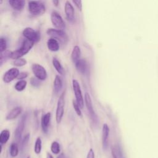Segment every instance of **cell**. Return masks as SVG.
<instances>
[{"label": "cell", "instance_id": "6da1fadb", "mask_svg": "<svg viewBox=\"0 0 158 158\" xmlns=\"http://www.w3.org/2000/svg\"><path fill=\"white\" fill-rule=\"evenodd\" d=\"M34 43H35L31 41H30L27 39L25 40L23 42L20 48L11 52L10 58L13 59H17L20 58L21 57L25 55L30 51V49L33 48Z\"/></svg>", "mask_w": 158, "mask_h": 158}, {"label": "cell", "instance_id": "7a4b0ae2", "mask_svg": "<svg viewBox=\"0 0 158 158\" xmlns=\"http://www.w3.org/2000/svg\"><path fill=\"white\" fill-rule=\"evenodd\" d=\"M85 103L86 106L87 110L88 111V113L89 114L90 118L91 120L92 123L94 125H98L99 123V120L97 114L94 112L93 107L92 101L91 99V97L89 94L88 93H86L85 94Z\"/></svg>", "mask_w": 158, "mask_h": 158}, {"label": "cell", "instance_id": "3957f363", "mask_svg": "<svg viewBox=\"0 0 158 158\" xmlns=\"http://www.w3.org/2000/svg\"><path fill=\"white\" fill-rule=\"evenodd\" d=\"M28 10L33 15H41L45 12L46 7L40 1H31L28 2Z\"/></svg>", "mask_w": 158, "mask_h": 158}, {"label": "cell", "instance_id": "277c9868", "mask_svg": "<svg viewBox=\"0 0 158 158\" xmlns=\"http://www.w3.org/2000/svg\"><path fill=\"white\" fill-rule=\"evenodd\" d=\"M46 33L51 38H54L62 43H66L68 40L67 35L63 30L49 28L47 30Z\"/></svg>", "mask_w": 158, "mask_h": 158}, {"label": "cell", "instance_id": "5b68a950", "mask_svg": "<svg viewBox=\"0 0 158 158\" xmlns=\"http://www.w3.org/2000/svg\"><path fill=\"white\" fill-rule=\"evenodd\" d=\"M65 93H63L59 98L56 112V120L57 123H59L64 116V106H65V99H64Z\"/></svg>", "mask_w": 158, "mask_h": 158}, {"label": "cell", "instance_id": "8992f818", "mask_svg": "<svg viewBox=\"0 0 158 158\" xmlns=\"http://www.w3.org/2000/svg\"><path fill=\"white\" fill-rule=\"evenodd\" d=\"M72 87L75 93L76 101L78 104L79 106L81 107V109H82L84 106V100L80 84L77 80L73 79L72 80Z\"/></svg>", "mask_w": 158, "mask_h": 158}, {"label": "cell", "instance_id": "52a82bcc", "mask_svg": "<svg viewBox=\"0 0 158 158\" xmlns=\"http://www.w3.org/2000/svg\"><path fill=\"white\" fill-rule=\"evenodd\" d=\"M51 20L53 26L58 30H64L65 24L60 15L56 11H52L51 14Z\"/></svg>", "mask_w": 158, "mask_h": 158}, {"label": "cell", "instance_id": "ba28073f", "mask_svg": "<svg viewBox=\"0 0 158 158\" xmlns=\"http://www.w3.org/2000/svg\"><path fill=\"white\" fill-rule=\"evenodd\" d=\"M31 70L35 76L40 80L43 81L46 79L48 76L46 70L40 64H33L31 65Z\"/></svg>", "mask_w": 158, "mask_h": 158}, {"label": "cell", "instance_id": "9c48e42d", "mask_svg": "<svg viewBox=\"0 0 158 158\" xmlns=\"http://www.w3.org/2000/svg\"><path fill=\"white\" fill-rule=\"evenodd\" d=\"M22 34L23 36L26 38V39L30 41H31L34 43L38 42L40 40V34L36 31H35V30H33L32 28H30V27L25 28L23 30Z\"/></svg>", "mask_w": 158, "mask_h": 158}, {"label": "cell", "instance_id": "30bf717a", "mask_svg": "<svg viewBox=\"0 0 158 158\" xmlns=\"http://www.w3.org/2000/svg\"><path fill=\"white\" fill-rule=\"evenodd\" d=\"M27 118V114H25L23 115V116L21 117L20 121L18 123V125L15 130L14 135L15 138L17 141H20L22 138V135L23 133L24 127L25 125V122Z\"/></svg>", "mask_w": 158, "mask_h": 158}, {"label": "cell", "instance_id": "8fae6325", "mask_svg": "<svg viewBox=\"0 0 158 158\" xmlns=\"http://www.w3.org/2000/svg\"><path fill=\"white\" fill-rule=\"evenodd\" d=\"M19 70L18 69L15 67L11 68L9 69L3 76V81L5 83H10L15 78H17L18 75H19Z\"/></svg>", "mask_w": 158, "mask_h": 158}, {"label": "cell", "instance_id": "7c38bea8", "mask_svg": "<svg viewBox=\"0 0 158 158\" xmlns=\"http://www.w3.org/2000/svg\"><path fill=\"white\" fill-rule=\"evenodd\" d=\"M109 136V127L107 123H104L102 129V144L103 149L106 150L108 147Z\"/></svg>", "mask_w": 158, "mask_h": 158}, {"label": "cell", "instance_id": "4fadbf2b", "mask_svg": "<svg viewBox=\"0 0 158 158\" xmlns=\"http://www.w3.org/2000/svg\"><path fill=\"white\" fill-rule=\"evenodd\" d=\"M64 9L67 20L70 21H73L75 19V11L73 7L69 1H67L65 2Z\"/></svg>", "mask_w": 158, "mask_h": 158}, {"label": "cell", "instance_id": "5bb4252c", "mask_svg": "<svg viewBox=\"0 0 158 158\" xmlns=\"http://www.w3.org/2000/svg\"><path fill=\"white\" fill-rule=\"evenodd\" d=\"M51 113L47 112L45 114H43L41 117V128L44 133H48V128H49V125L50 123L51 120Z\"/></svg>", "mask_w": 158, "mask_h": 158}, {"label": "cell", "instance_id": "9a60e30c", "mask_svg": "<svg viewBox=\"0 0 158 158\" xmlns=\"http://www.w3.org/2000/svg\"><path fill=\"white\" fill-rule=\"evenodd\" d=\"M77 70L81 74H85L88 71V64L85 59H79L75 63Z\"/></svg>", "mask_w": 158, "mask_h": 158}, {"label": "cell", "instance_id": "2e32d148", "mask_svg": "<svg viewBox=\"0 0 158 158\" xmlns=\"http://www.w3.org/2000/svg\"><path fill=\"white\" fill-rule=\"evenodd\" d=\"M10 6L16 10H22L25 5V0H9Z\"/></svg>", "mask_w": 158, "mask_h": 158}, {"label": "cell", "instance_id": "e0dca14e", "mask_svg": "<svg viewBox=\"0 0 158 158\" xmlns=\"http://www.w3.org/2000/svg\"><path fill=\"white\" fill-rule=\"evenodd\" d=\"M47 46L48 49L52 52L57 51L59 49V44L58 43V41L52 38H51L48 40Z\"/></svg>", "mask_w": 158, "mask_h": 158}, {"label": "cell", "instance_id": "ac0fdd59", "mask_svg": "<svg viewBox=\"0 0 158 158\" xmlns=\"http://www.w3.org/2000/svg\"><path fill=\"white\" fill-rule=\"evenodd\" d=\"M22 112V108L20 107H15L13 108L7 115L6 119L10 120L17 118Z\"/></svg>", "mask_w": 158, "mask_h": 158}, {"label": "cell", "instance_id": "d6986e66", "mask_svg": "<svg viewBox=\"0 0 158 158\" xmlns=\"http://www.w3.org/2000/svg\"><path fill=\"white\" fill-rule=\"evenodd\" d=\"M111 153L113 158H123L122 149L118 144L113 145L111 147Z\"/></svg>", "mask_w": 158, "mask_h": 158}, {"label": "cell", "instance_id": "ffe728a7", "mask_svg": "<svg viewBox=\"0 0 158 158\" xmlns=\"http://www.w3.org/2000/svg\"><path fill=\"white\" fill-rule=\"evenodd\" d=\"M81 56V50L78 46L76 45L73 47V50L71 53V59L73 62L75 63L79 59H80Z\"/></svg>", "mask_w": 158, "mask_h": 158}, {"label": "cell", "instance_id": "44dd1931", "mask_svg": "<svg viewBox=\"0 0 158 158\" xmlns=\"http://www.w3.org/2000/svg\"><path fill=\"white\" fill-rule=\"evenodd\" d=\"M62 80L59 75H56L54 80V92L57 94L62 88Z\"/></svg>", "mask_w": 158, "mask_h": 158}, {"label": "cell", "instance_id": "7402d4cb", "mask_svg": "<svg viewBox=\"0 0 158 158\" xmlns=\"http://www.w3.org/2000/svg\"><path fill=\"white\" fill-rule=\"evenodd\" d=\"M52 65H53L54 67L55 68V69L57 70V72L59 74H60V75L64 74V68H63L62 65H61L60 62L59 61V60L57 58L54 57L52 59Z\"/></svg>", "mask_w": 158, "mask_h": 158}, {"label": "cell", "instance_id": "603a6c76", "mask_svg": "<svg viewBox=\"0 0 158 158\" xmlns=\"http://www.w3.org/2000/svg\"><path fill=\"white\" fill-rule=\"evenodd\" d=\"M10 137V132L7 129L3 130L0 134V143L1 144H5L7 142Z\"/></svg>", "mask_w": 158, "mask_h": 158}, {"label": "cell", "instance_id": "cb8c5ba5", "mask_svg": "<svg viewBox=\"0 0 158 158\" xmlns=\"http://www.w3.org/2000/svg\"><path fill=\"white\" fill-rule=\"evenodd\" d=\"M27 82L25 80H20L15 83L14 88L17 91H22L23 89H25V88L27 86Z\"/></svg>", "mask_w": 158, "mask_h": 158}, {"label": "cell", "instance_id": "d4e9b609", "mask_svg": "<svg viewBox=\"0 0 158 158\" xmlns=\"http://www.w3.org/2000/svg\"><path fill=\"white\" fill-rule=\"evenodd\" d=\"M19 154V148L16 143H12L10 146V155L12 157H16Z\"/></svg>", "mask_w": 158, "mask_h": 158}, {"label": "cell", "instance_id": "484cf974", "mask_svg": "<svg viewBox=\"0 0 158 158\" xmlns=\"http://www.w3.org/2000/svg\"><path fill=\"white\" fill-rule=\"evenodd\" d=\"M42 148V141L40 137H38L36 139L35 146H34V151L36 154H39L41 152Z\"/></svg>", "mask_w": 158, "mask_h": 158}, {"label": "cell", "instance_id": "4316f807", "mask_svg": "<svg viewBox=\"0 0 158 158\" xmlns=\"http://www.w3.org/2000/svg\"><path fill=\"white\" fill-rule=\"evenodd\" d=\"M51 151L54 154H57L60 151V146L58 142L53 141L51 145Z\"/></svg>", "mask_w": 158, "mask_h": 158}, {"label": "cell", "instance_id": "83f0119b", "mask_svg": "<svg viewBox=\"0 0 158 158\" xmlns=\"http://www.w3.org/2000/svg\"><path fill=\"white\" fill-rule=\"evenodd\" d=\"M11 52L9 51H4L3 52H1V57H0V65L1 66L3 64V62L9 57L10 56Z\"/></svg>", "mask_w": 158, "mask_h": 158}, {"label": "cell", "instance_id": "f1b7e54d", "mask_svg": "<svg viewBox=\"0 0 158 158\" xmlns=\"http://www.w3.org/2000/svg\"><path fill=\"white\" fill-rule=\"evenodd\" d=\"M12 65L16 67H22L27 64V60L23 58H19L17 59H14V60L12 62Z\"/></svg>", "mask_w": 158, "mask_h": 158}, {"label": "cell", "instance_id": "f546056e", "mask_svg": "<svg viewBox=\"0 0 158 158\" xmlns=\"http://www.w3.org/2000/svg\"><path fill=\"white\" fill-rule=\"evenodd\" d=\"M72 104H73V109L76 112V114L78 115V116H81L82 114H81V107L79 106L78 104L77 103V102L76 101H72Z\"/></svg>", "mask_w": 158, "mask_h": 158}, {"label": "cell", "instance_id": "4dcf8cb0", "mask_svg": "<svg viewBox=\"0 0 158 158\" xmlns=\"http://www.w3.org/2000/svg\"><path fill=\"white\" fill-rule=\"evenodd\" d=\"M41 81L40 79H38V78L35 77H32L30 79V83L33 86L35 87H38L40 86L41 85Z\"/></svg>", "mask_w": 158, "mask_h": 158}, {"label": "cell", "instance_id": "1f68e13d", "mask_svg": "<svg viewBox=\"0 0 158 158\" xmlns=\"http://www.w3.org/2000/svg\"><path fill=\"white\" fill-rule=\"evenodd\" d=\"M7 48V42L4 38H1L0 39V51L3 52L6 50Z\"/></svg>", "mask_w": 158, "mask_h": 158}, {"label": "cell", "instance_id": "d6a6232c", "mask_svg": "<svg viewBox=\"0 0 158 158\" xmlns=\"http://www.w3.org/2000/svg\"><path fill=\"white\" fill-rule=\"evenodd\" d=\"M73 4L75 5V6L80 10H82V2L81 0H72Z\"/></svg>", "mask_w": 158, "mask_h": 158}, {"label": "cell", "instance_id": "836d02e7", "mask_svg": "<svg viewBox=\"0 0 158 158\" xmlns=\"http://www.w3.org/2000/svg\"><path fill=\"white\" fill-rule=\"evenodd\" d=\"M28 77V73L25 72H20L19 73V75L17 77V79L19 80H23L24 78H27Z\"/></svg>", "mask_w": 158, "mask_h": 158}, {"label": "cell", "instance_id": "e575fe53", "mask_svg": "<svg viewBox=\"0 0 158 158\" xmlns=\"http://www.w3.org/2000/svg\"><path fill=\"white\" fill-rule=\"evenodd\" d=\"M29 138H30V135L29 134H27L24 136V138H23V139L22 140V148L24 147L27 144V143H28V141L29 140Z\"/></svg>", "mask_w": 158, "mask_h": 158}, {"label": "cell", "instance_id": "d590c367", "mask_svg": "<svg viewBox=\"0 0 158 158\" xmlns=\"http://www.w3.org/2000/svg\"><path fill=\"white\" fill-rule=\"evenodd\" d=\"M86 158H94V152L92 148H91L89 150L87 156H86Z\"/></svg>", "mask_w": 158, "mask_h": 158}, {"label": "cell", "instance_id": "8d00e7d4", "mask_svg": "<svg viewBox=\"0 0 158 158\" xmlns=\"http://www.w3.org/2000/svg\"><path fill=\"white\" fill-rule=\"evenodd\" d=\"M52 3L55 6H58L59 3V0H52Z\"/></svg>", "mask_w": 158, "mask_h": 158}, {"label": "cell", "instance_id": "74e56055", "mask_svg": "<svg viewBox=\"0 0 158 158\" xmlns=\"http://www.w3.org/2000/svg\"><path fill=\"white\" fill-rule=\"evenodd\" d=\"M57 158H67V157H66V156H65V154L64 153H61L60 154H59L57 157Z\"/></svg>", "mask_w": 158, "mask_h": 158}, {"label": "cell", "instance_id": "f35d334b", "mask_svg": "<svg viewBox=\"0 0 158 158\" xmlns=\"http://www.w3.org/2000/svg\"><path fill=\"white\" fill-rule=\"evenodd\" d=\"M46 158H54V157H52V156L51 154H49V152H48V153H47Z\"/></svg>", "mask_w": 158, "mask_h": 158}, {"label": "cell", "instance_id": "ab89813d", "mask_svg": "<svg viewBox=\"0 0 158 158\" xmlns=\"http://www.w3.org/2000/svg\"><path fill=\"white\" fill-rule=\"evenodd\" d=\"M2 0H1V2H0V4H2Z\"/></svg>", "mask_w": 158, "mask_h": 158}, {"label": "cell", "instance_id": "60d3db41", "mask_svg": "<svg viewBox=\"0 0 158 158\" xmlns=\"http://www.w3.org/2000/svg\"><path fill=\"white\" fill-rule=\"evenodd\" d=\"M27 158H30V157H27Z\"/></svg>", "mask_w": 158, "mask_h": 158}]
</instances>
